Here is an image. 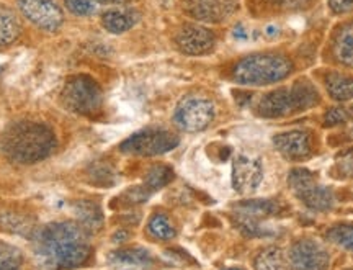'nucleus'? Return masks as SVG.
I'll use <instances>...</instances> for the list:
<instances>
[{
  "label": "nucleus",
  "mask_w": 353,
  "mask_h": 270,
  "mask_svg": "<svg viewBox=\"0 0 353 270\" xmlns=\"http://www.w3.org/2000/svg\"><path fill=\"white\" fill-rule=\"evenodd\" d=\"M148 231L152 238L162 239V241H169V239L175 238V228L170 223V220L165 215L157 213L154 215L148 223Z\"/></svg>",
  "instance_id": "27"
},
{
  "label": "nucleus",
  "mask_w": 353,
  "mask_h": 270,
  "mask_svg": "<svg viewBox=\"0 0 353 270\" xmlns=\"http://www.w3.org/2000/svg\"><path fill=\"white\" fill-rule=\"evenodd\" d=\"M180 139L174 133L162 128H148L138 131L120 144V151L131 156H161L179 146Z\"/></svg>",
  "instance_id": "6"
},
{
  "label": "nucleus",
  "mask_w": 353,
  "mask_h": 270,
  "mask_svg": "<svg viewBox=\"0 0 353 270\" xmlns=\"http://www.w3.org/2000/svg\"><path fill=\"white\" fill-rule=\"evenodd\" d=\"M348 119V113L343 108H330L327 113H325V125L327 126H335L341 125V123H345Z\"/></svg>",
  "instance_id": "30"
},
{
  "label": "nucleus",
  "mask_w": 353,
  "mask_h": 270,
  "mask_svg": "<svg viewBox=\"0 0 353 270\" xmlns=\"http://www.w3.org/2000/svg\"><path fill=\"white\" fill-rule=\"evenodd\" d=\"M325 236L334 244L341 246L343 249L353 251V223H343L332 226Z\"/></svg>",
  "instance_id": "28"
},
{
  "label": "nucleus",
  "mask_w": 353,
  "mask_h": 270,
  "mask_svg": "<svg viewBox=\"0 0 353 270\" xmlns=\"http://www.w3.org/2000/svg\"><path fill=\"white\" fill-rule=\"evenodd\" d=\"M276 151L288 161H303L312 154V138L304 130L278 133L273 138Z\"/></svg>",
  "instance_id": "13"
},
{
  "label": "nucleus",
  "mask_w": 353,
  "mask_h": 270,
  "mask_svg": "<svg viewBox=\"0 0 353 270\" xmlns=\"http://www.w3.org/2000/svg\"><path fill=\"white\" fill-rule=\"evenodd\" d=\"M350 270H353V269H350Z\"/></svg>",
  "instance_id": "41"
},
{
  "label": "nucleus",
  "mask_w": 353,
  "mask_h": 270,
  "mask_svg": "<svg viewBox=\"0 0 353 270\" xmlns=\"http://www.w3.org/2000/svg\"><path fill=\"white\" fill-rule=\"evenodd\" d=\"M174 179V171L167 166H154L152 169H149L144 179V189L149 193L161 190L165 185H169Z\"/></svg>",
  "instance_id": "26"
},
{
  "label": "nucleus",
  "mask_w": 353,
  "mask_h": 270,
  "mask_svg": "<svg viewBox=\"0 0 353 270\" xmlns=\"http://www.w3.org/2000/svg\"><path fill=\"white\" fill-rule=\"evenodd\" d=\"M265 2H272V3H276V2H281V3H283V0H265Z\"/></svg>",
  "instance_id": "38"
},
{
  "label": "nucleus",
  "mask_w": 353,
  "mask_h": 270,
  "mask_svg": "<svg viewBox=\"0 0 353 270\" xmlns=\"http://www.w3.org/2000/svg\"><path fill=\"white\" fill-rule=\"evenodd\" d=\"M216 115L214 104L203 97L190 95L179 102L174 112V123L182 131L198 133L213 123Z\"/></svg>",
  "instance_id": "8"
},
{
  "label": "nucleus",
  "mask_w": 353,
  "mask_h": 270,
  "mask_svg": "<svg viewBox=\"0 0 353 270\" xmlns=\"http://www.w3.org/2000/svg\"><path fill=\"white\" fill-rule=\"evenodd\" d=\"M294 113L290 87H280L263 95L257 104V115L263 118H280Z\"/></svg>",
  "instance_id": "14"
},
{
  "label": "nucleus",
  "mask_w": 353,
  "mask_h": 270,
  "mask_svg": "<svg viewBox=\"0 0 353 270\" xmlns=\"http://www.w3.org/2000/svg\"><path fill=\"white\" fill-rule=\"evenodd\" d=\"M325 88L329 95L337 102L353 99V77L341 73H329L325 76Z\"/></svg>",
  "instance_id": "22"
},
{
  "label": "nucleus",
  "mask_w": 353,
  "mask_h": 270,
  "mask_svg": "<svg viewBox=\"0 0 353 270\" xmlns=\"http://www.w3.org/2000/svg\"><path fill=\"white\" fill-rule=\"evenodd\" d=\"M327 3L330 10L334 13H339V15L350 12L353 8V0H327Z\"/></svg>",
  "instance_id": "31"
},
{
  "label": "nucleus",
  "mask_w": 353,
  "mask_h": 270,
  "mask_svg": "<svg viewBox=\"0 0 353 270\" xmlns=\"http://www.w3.org/2000/svg\"><path fill=\"white\" fill-rule=\"evenodd\" d=\"M94 2L112 3V6H120V3H128V2H130V0H94Z\"/></svg>",
  "instance_id": "35"
},
{
  "label": "nucleus",
  "mask_w": 353,
  "mask_h": 270,
  "mask_svg": "<svg viewBox=\"0 0 353 270\" xmlns=\"http://www.w3.org/2000/svg\"><path fill=\"white\" fill-rule=\"evenodd\" d=\"M255 270H290V260L286 258L281 247L270 246L265 247L255 255L254 259Z\"/></svg>",
  "instance_id": "21"
},
{
  "label": "nucleus",
  "mask_w": 353,
  "mask_h": 270,
  "mask_svg": "<svg viewBox=\"0 0 353 270\" xmlns=\"http://www.w3.org/2000/svg\"><path fill=\"white\" fill-rule=\"evenodd\" d=\"M25 258L19 247L0 241V270H23Z\"/></svg>",
  "instance_id": "25"
},
{
  "label": "nucleus",
  "mask_w": 353,
  "mask_h": 270,
  "mask_svg": "<svg viewBox=\"0 0 353 270\" xmlns=\"http://www.w3.org/2000/svg\"><path fill=\"white\" fill-rule=\"evenodd\" d=\"M17 7L30 23L44 32H57L64 21L63 10L54 0H17Z\"/></svg>",
  "instance_id": "9"
},
{
  "label": "nucleus",
  "mask_w": 353,
  "mask_h": 270,
  "mask_svg": "<svg viewBox=\"0 0 353 270\" xmlns=\"http://www.w3.org/2000/svg\"><path fill=\"white\" fill-rule=\"evenodd\" d=\"M285 206L276 200H247L232 208V220L247 236H268L270 229L263 223L273 216L283 215Z\"/></svg>",
  "instance_id": "5"
},
{
  "label": "nucleus",
  "mask_w": 353,
  "mask_h": 270,
  "mask_svg": "<svg viewBox=\"0 0 353 270\" xmlns=\"http://www.w3.org/2000/svg\"><path fill=\"white\" fill-rule=\"evenodd\" d=\"M291 97H293L294 113L306 112V110L316 107L319 104V92L309 81H296L290 87Z\"/></svg>",
  "instance_id": "19"
},
{
  "label": "nucleus",
  "mask_w": 353,
  "mask_h": 270,
  "mask_svg": "<svg viewBox=\"0 0 353 270\" xmlns=\"http://www.w3.org/2000/svg\"><path fill=\"white\" fill-rule=\"evenodd\" d=\"M57 139L54 131L33 119L12 122L0 133V153L15 164H34L51 156Z\"/></svg>",
  "instance_id": "2"
},
{
  "label": "nucleus",
  "mask_w": 353,
  "mask_h": 270,
  "mask_svg": "<svg viewBox=\"0 0 353 270\" xmlns=\"http://www.w3.org/2000/svg\"><path fill=\"white\" fill-rule=\"evenodd\" d=\"M128 236H130V234H128V233H120V231H118V233L113 236V241H117V239H125V238H128Z\"/></svg>",
  "instance_id": "36"
},
{
  "label": "nucleus",
  "mask_w": 353,
  "mask_h": 270,
  "mask_svg": "<svg viewBox=\"0 0 353 270\" xmlns=\"http://www.w3.org/2000/svg\"><path fill=\"white\" fill-rule=\"evenodd\" d=\"M334 56L339 63L353 68V21L339 28L334 38Z\"/></svg>",
  "instance_id": "20"
},
{
  "label": "nucleus",
  "mask_w": 353,
  "mask_h": 270,
  "mask_svg": "<svg viewBox=\"0 0 353 270\" xmlns=\"http://www.w3.org/2000/svg\"><path fill=\"white\" fill-rule=\"evenodd\" d=\"M232 189L241 195H250L263 180V169L259 159L239 154L232 161Z\"/></svg>",
  "instance_id": "12"
},
{
  "label": "nucleus",
  "mask_w": 353,
  "mask_h": 270,
  "mask_svg": "<svg viewBox=\"0 0 353 270\" xmlns=\"http://www.w3.org/2000/svg\"><path fill=\"white\" fill-rule=\"evenodd\" d=\"M288 185L298 200L314 211H327L334 206V193L329 187L317 184L316 177L307 169H293L288 175Z\"/></svg>",
  "instance_id": "7"
},
{
  "label": "nucleus",
  "mask_w": 353,
  "mask_h": 270,
  "mask_svg": "<svg viewBox=\"0 0 353 270\" xmlns=\"http://www.w3.org/2000/svg\"><path fill=\"white\" fill-rule=\"evenodd\" d=\"M74 211H76L77 223L81 224V228L87 234L97 233L103 224V213H101V208L95 202H77L74 205Z\"/></svg>",
  "instance_id": "17"
},
{
  "label": "nucleus",
  "mask_w": 353,
  "mask_h": 270,
  "mask_svg": "<svg viewBox=\"0 0 353 270\" xmlns=\"http://www.w3.org/2000/svg\"><path fill=\"white\" fill-rule=\"evenodd\" d=\"M0 228H2L3 231L20 234V236H25L28 239L33 234L34 229H37V228H32L30 221L26 220L23 215L17 213V211H12V210L0 211Z\"/></svg>",
  "instance_id": "24"
},
{
  "label": "nucleus",
  "mask_w": 353,
  "mask_h": 270,
  "mask_svg": "<svg viewBox=\"0 0 353 270\" xmlns=\"http://www.w3.org/2000/svg\"><path fill=\"white\" fill-rule=\"evenodd\" d=\"M64 6L74 15H92L95 12L94 0H64Z\"/></svg>",
  "instance_id": "29"
},
{
  "label": "nucleus",
  "mask_w": 353,
  "mask_h": 270,
  "mask_svg": "<svg viewBox=\"0 0 353 270\" xmlns=\"http://www.w3.org/2000/svg\"><path fill=\"white\" fill-rule=\"evenodd\" d=\"M290 265L293 270H327L330 258L325 247L312 239H301L290 249Z\"/></svg>",
  "instance_id": "11"
},
{
  "label": "nucleus",
  "mask_w": 353,
  "mask_h": 270,
  "mask_svg": "<svg viewBox=\"0 0 353 270\" xmlns=\"http://www.w3.org/2000/svg\"><path fill=\"white\" fill-rule=\"evenodd\" d=\"M339 166H341V171H343V174L353 175V156L345 159V161L339 164Z\"/></svg>",
  "instance_id": "32"
},
{
  "label": "nucleus",
  "mask_w": 353,
  "mask_h": 270,
  "mask_svg": "<svg viewBox=\"0 0 353 270\" xmlns=\"http://www.w3.org/2000/svg\"><path fill=\"white\" fill-rule=\"evenodd\" d=\"M34 260L43 270H74L90 259L88 234L74 221H54L30 236Z\"/></svg>",
  "instance_id": "1"
},
{
  "label": "nucleus",
  "mask_w": 353,
  "mask_h": 270,
  "mask_svg": "<svg viewBox=\"0 0 353 270\" xmlns=\"http://www.w3.org/2000/svg\"><path fill=\"white\" fill-rule=\"evenodd\" d=\"M267 35H270V37H273V35H275V28H273V26H268Z\"/></svg>",
  "instance_id": "37"
},
{
  "label": "nucleus",
  "mask_w": 353,
  "mask_h": 270,
  "mask_svg": "<svg viewBox=\"0 0 353 270\" xmlns=\"http://www.w3.org/2000/svg\"><path fill=\"white\" fill-rule=\"evenodd\" d=\"M175 46L180 52L188 56H201L210 52L216 44V37L206 26L196 23H185L179 28L175 38Z\"/></svg>",
  "instance_id": "10"
},
{
  "label": "nucleus",
  "mask_w": 353,
  "mask_h": 270,
  "mask_svg": "<svg viewBox=\"0 0 353 270\" xmlns=\"http://www.w3.org/2000/svg\"><path fill=\"white\" fill-rule=\"evenodd\" d=\"M293 73V64L288 57L272 52L250 55L234 66V82L247 87H263L285 81Z\"/></svg>",
  "instance_id": "3"
},
{
  "label": "nucleus",
  "mask_w": 353,
  "mask_h": 270,
  "mask_svg": "<svg viewBox=\"0 0 353 270\" xmlns=\"http://www.w3.org/2000/svg\"><path fill=\"white\" fill-rule=\"evenodd\" d=\"M110 262L128 267H151L154 264L152 254L144 247H125L110 254Z\"/></svg>",
  "instance_id": "18"
},
{
  "label": "nucleus",
  "mask_w": 353,
  "mask_h": 270,
  "mask_svg": "<svg viewBox=\"0 0 353 270\" xmlns=\"http://www.w3.org/2000/svg\"><path fill=\"white\" fill-rule=\"evenodd\" d=\"M185 10L201 21H221L231 13L229 0H185Z\"/></svg>",
  "instance_id": "15"
},
{
  "label": "nucleus",
  "mask_w": 353,
  "mask_h": 270,
  "mask_svg": "<svg viewBox=\"0 0 353 270\" xmlns=\"http://www.w3.org/2000/svg\"><path fill=\"white\" fill-rule=\"evenodd\" d=\"M61 100L70 112L83 115V117H92V115L99 113L101 108L103 94L94 79L85 74H79V76L69 77L68 82L64 84Z\"/></svg>",
  "instance_id": "4"
},
{
  "label": "nucleus",
  "mask_w": 353,
  "mask_h": 270,
  "mask_svg": "<svg viewBox=\"0 0 353 270\" xmlns=\"http://www.w3.org/2000/svg\"><path fill=\"white\" fill-rule=\"evenodd\" d=\"M224 270H244V269H237V267H231V269H224Z\"/></svg>",
  "instance_id": "39"
},
{
  "label": "nucleus",
  "mask_w": 353,
  "mask_h": 270,
  "mask_svg": "<svg viewBox=\"0 0 353 270\" xmlns=\"http://www.w3.org/2000/svg\"><path fill=\"white\" fill-rule=\"evenodd\" d=\"M352 118H353V108H352Z\"/></svg>",
  "instance_id": "40"
},
{
  "label": "nucleus",
  "mask_w": 353,
  "mask_h": 270,
  "mask_svg": "<svg viewBox=\"0 0 353 270\" xmlns=\"http://www.w3.org/2000/svg\"><path fill=\"white\" fill-rule=\"evenodd\" d=\"M283 3L286 7L296 8V7L304 6V3H307V0H283Z\"/></svg>",
  "instance_id": "33"
},
{
  "label": "nucleus",
  "mask_w": 353,
  "mask_h": 270,
  "mask_svg": "<svg viewBox=\"0 0 353 270\" xmlns=\"http://www.w3.org/2000/svg\"><path fill=\"white\" fill-rule=\"evenodd\" d=\"M234 38H237V39H245L247 38V33H245L244 26H242V25L236 26V30H234Z\"/></svg>",
  "instance_id": "34"
},
{
  "label": "nucleus",
  "mask_w": 353,
  "mask_h": 270,
  "mask_svg": "<svg viewBox=\"0 0 353 270\" xmlns=\"http://www.w3.org/2000/svg\"><path fill=\"white\" fill-rule=\"evenodd\" d=\"M139 19V12H136L134 8H110L101 15V25L110 33L121 35L131 30Z\"/></svg>",
  "instance_id": "16"
},
{
  "label": "nucleus",
  "mask_w": 353,
  "mask_h": 270,
  "mask_svg": "<svg viewBox=\"0 0 353 270\" xmlns=\"http://www.w3.org/2000/svg\"><path fill=\"white\" fill-rule=\"evenodd\" d=\"M21 33L20 21L10 8L0 6V48L15 43Z\"/></svg>",
  "instance_id": "23"
}]
</instances>
